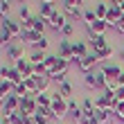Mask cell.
Masks as SVG:
<instances>
[{
  "label": "cell",
  "instance_id": "1",
  "mask_svg": "<svg viewBox=\"0 0 124 124\" xmlns=\"http://www.w3.org/2000/svg\"><path fill=\"white\" fill-rule=\"evenodd\" d=\"M101 72H104V77H106V90H111V93H115L120 88V75H122V68L120 65H115V63H108V65H104L101 68Z\"/></svg>",
  "mask_w": 124,
  "mask_h": 124
},
{
  "label": "cell",
  "instance_id": "2",
  "mask_svg": "<svg viewBox=\"0 0 124 124\" xmlns=\"http://www.w3.org/2000/svg\"><path fill=\"white\" fill-rule=\"evenodd\" d=\"M50 111H52V115L56 117V122H61L63 115H68V99H63L59 90L52 93V106H50Z\"/></svg>",
  "mask_w": 124,
  "mask_h": 124
},
{
  "label": "cell",
  "instance_id": "3",
  "mask_svg": "<svg viewBox=\"0 0 124 124\" xmlns=\"http://www.w3.org/2000/svg\"><path fill=\"white\" fill-rule=\"evenodd\" d=\"M84 84L88 86L93 90H106V77L104 72H88V75H84Z\"/></svg>",
  "mask_w": 124,
  "mask_h": 124
},
{
  "label": "cell",
  "instance_id": "4",
  "mask_svg": "<svg viewBox=\"0 0 124 124\" xmlns=\"http://www.w3.org/2000/svg\"><path fill=\"white\" fill-rule=\"evenodd\" d=\"M0 77H2L5 81H11L14 86H18L20 81H23V75H20L14 65H2V68H0Z\"/></svg>",
  "mask_w": 124,
  "mask_h": 124
},
{
  "label": "cell",
  "instance_id": "5",
  "mask_svg": "<svg viewBox=\"0 0 124 124\" xmlns=\"http://www.w3.org/2000/svg\"><path fill=\"white\" fill-rule=\"evenodd\" d=\"M61 56V59H65V61H70V63H79V59L75 56V52H72V41H59V52H56Z\"/></svg>",
  "mask_w": 124,
  "mask_h": 124
},
{
  "label": "cell",
  "instance_id": "6",
  "mask_svg": "<svg viewBox=\"0 0 124 124\" xmlns=\"http://www.w3.org/2000/svg\"><path fill=\"white\" fill-rule=\"evenodd\" d=\"M47 25H50V27H52V30H56V32H61V30H63V27H65V25H68V16H65V14H63V11H59V9H56V11L52 14V18H50V20H47Z\"/></svg>",
  "mask_w": 124,
  "mask_h": 124
},
{
  "label": "cell",
  "instance_id": "7",
  "mask_svg": "<svg viewBox=\"0 0 124 124\" xmlns=\"http://www.w3.org/2000/svg\"><path fill=\"white\" fill-rule=\"evenodd\" d=\"M99 59H97V54L95 52H90L88 56H84V59H79V63H77V68L84 72V75H88V72H93V68H95V63H97Z\"/></svg>",
  "mask_w": 124,
  "mask_h": 124
},
{
  "label": "cell",
  "instance_id": "8",
  "mask_svg": "<svg viewBox=\"0 0 124 124\" xmlns=\"http://www.w3.org/2000/svg\"><path fill=\"white\" fill-rule=\"evenodd\" d=\"M124 18V11L120 9V5H108V14H106V23L108 25H117L120 20Z\"/></svg>",
  "mask_w": 124,
  "mask_h": 124
},
{
  "label": "cell",
  "instance_id": "9",
  "mask_svg": "<svg viewBox=\"0 0 124 124\" xmlns=\"http://www.w3.org/2000/svg\"><path fill=\"white\" fill-rule=\"evenodd\" d=\"M20 99L18 95H9L5 101H2V113H18L20 111Z\"/></svg>",
  "mask_w": 124,
  "mask_h": 124
},
{
  "label": "cell",
  "instance_id": "10",
  "mask_svg": "<svg viewBox=\"0 0 124 124\" xmlns=\"http://www.w3.org/2000/svg\"><path fill=\"white\" fill-rule=\"evenodd\" d=\"M0 25H2L5 30L14 36V39H23V30H20V23H16V20H11V18H5Z\"/></svg>",
  "mask_w": 124,
  "mask_h": 124
},
{
  "label": "cell",
  "instance_id": "11",
  "mask_svg": "<svg viewBox=\"0 0 124 124\" xmlns=\"http://www.w3.org/2000/svg\"><path fill=\"white\" fill-rule=\"evenodd\" d=\"M14 68H16L20 75H23V79H27V77H34V63H30L27 59H20V61H16L14 63Z\"/></svg>",
  "mask_w": 124,
  "mask_h": 124
},
{
  "label": "cell",
  "instance_id": "12",
  "mask_svg": "<svg viewBox=\"0 0 124 124\" xmlns=\"http://www.w3.org/2000/svg\"><path fill=\"white\" fill-rule=\"evenodd\" d=\"M7 59L9 61H20V59H25V47L23 45H9V50H7Z\"/></svg>",
  "mask_w": 124,
  "mask_h": 124
},
{
  "label": "cell",
  "instance_id": "13",
  "mask_svg": "<svg viewBox=\"0 0 124 124\" xmlns=\"http://www.w3.org/2000/svg\"><path fill=\"white\" fill-rule=\"evenodd\" d=\"M108 27H111V25H108L106 20H97V23H93L88 27V32H90V36H104Z\"/></svg>",
  "mask_w": 124,
  "mask_h": 124
},
{
  "label": "cell",
  "instance_id": "14",
  "mask_svg": "<svg viewBox=\"0 0 124 124\" xmlns=\"http://www.w3.org/2000/svg\"><path fill=\"white\" fill-rule=\"evenodd\" d=\"M81 111H84V117H95V113H97V106H95V101L90 97H86L84 99V104H81Z\"/></svg>",
  "mask_w": 124,
  "mask_h": 124
},
{
  "label": "cell",
  "instance_id": "15",
  "mask_svg": "<svg viewBox=\"0 0 124 124\" xmlns=\"http://www.w3.org/2000/svg\"><path fill=\"white\" fill-rule=\"evenodd\" d=\"M56 11V7L52 5V2H41L39 5V16L41 18H45V20H50L52 18V14Z\"/></svg>",
  "mask_w": 124,
  "mask_h": 124
},
{
  "label": "cell",
  "instance_id": "16",
  "mask_svg": "<svg viewBox=\"0 0 124 124\" xmlns=\"http://www.w3.org/2000/svg\"><path fill=\"white\" fill-rule=\"evenodd\" d=\"M63 14H65L68 18L84 20V9H81V7H68V5H63Z\"/></svg>",
  "mask_w": 124,
  "mask_h": 124
},
{
  "label": "cell",
  "instance_id": "17",
  "mask_svg": "<svg viewBox=\"0 0 124 124\" xmlns=\"http://www.w3.org/2000/svg\"><path fill=\"white\" fill-rule=\"evenodd\" d=\"M72 52H75L77 59H84V56H88V45H86L84 41H77V43H72Z\"/></svg>",
  "mask_w": 124,
  "mask_h": 124
},
{
  "label": "cell",
  "instance_id": "18",
  "mask_svg": "<svg viewBox=\"0 0 124 124\" xmlns=\"http://www.w3.org/2000/svg\"><path fill=\"white\" fill-rule=\"evenodd\" d=\"M36 104H39V108H50L52 106V93H36Z\"/></svg>",
  "mask_w": 124,
  "mask_h": 124
},
{
  "label": "cell",
  "instance_id": "19",
  "mask_svg": "<svg viewBox=\"0 0 124 124\" xmlns=\"http://www.w3.org/2000/svg\"><path fill=\"white\" fill-rule=\"evenodd\" d=\"M90 45H93L95 52H101V50H106V47H108L106 36H90Z\"/></svg>",
  "mask_w": 124,
  "mask_h": 124
},
{
  "label": "cell",
  "instance_id": "20",
  "mask_svg": "<svg viewBox=\"0 0 124 124\" xmlns=\"http://www.w3.org/2000/svg\"><path fill=\"white\" fill-rule=\"evenodd\" d=\"M113 115H115V111H99V108H97V113H95V122H97V124H108Z\"/></svg>",
  "mask_w": 124,
  "mask_h": 124
},
{
  "label": "cell",
  "instance_id": "21",
  "mask_svg": "<svg viewBox=\"0 0 124 124\" xmlns=\"http://www.w3.org/2000/svg\"><path fill=\"white\" fill-rule=\"evenodd\" d=\"M45 25H47V20H45V18H41V16H32V27H34V32H36V34H43V32H45Z\"/></svg>",
  "mask_w": 124,
  "mask_h": 124
},
{
  "label": "cell",
  "instance_id": "22",
  "mask_svg": "<svg viewBox=\"0 0 124 124\" xmlns=\"http://www.w3.org/2000/svg\"><path fill=\"white\" fill-rule=\"evenodd\" d=\"M68 68H70V61H65V59H61V56H59V61H56V68L50 72L47 77H54V75H59V72H68Z\"/></svg>",
  "mask_w": 124,
  "mask_h": 124
},
{
  "label": "cell",
  "instance_id": "23",
  "mask_svg": "<svg viewBox=\"0 0 124 124\" xmlns=\"http://www.w3.org/2000/svg\"><path fill=\"white\" fill-rule=\"evenodd\" d=\"M95 16H97L99 20H106V14H108V5H104V2H95Z\"/></svg>",
  "mask_w": 124,
  "mask_h": 124
},
{
  "label": "cell",
  "instance_id": "24",
  "mask_svg": "<svg viewBox=\"0 0 124 124\" xmlns=\"http://www.w3.org/2000/svg\"><path fill=\"white\" fill-rule=\"evenodd\" d=\"M56 61H59V54H47L45 56V61H43V65H45V70H47V75L56 68Z\"/></svg>",
  "mask_w": 124,
  "mask_h": 124
},
{
  "label": "cell",
  "instance_id": "25",
  "mask_svg": "<svg viewBox=\"0 0 124 124\" xmlns=\"http://www.w3.org/2000/svg\"><path fill=\"white\" fill-rule=\"evenodd\" d=\"M41 36H43V34H36V32H25V34H23V41L27 43V45H36V43L41 41Z\"/></svg>",
  "mask_w": 124,
  "mask_h": 124
},
{
  "label": "cell",
  "instance_id": "26",
  "mask_svg": "<svg viewBox=\"0 0 124 124\" xmlns=\"http://www.w3.org/2000/svg\"><path fill=\"white\" fill-rule=\"evenodd\" d=\"M23 84H25V88H27V93H30V95H36V93H39L36 77H27V79H23Z\"/></svg>",
  "mask_w": 124,
  "mask_h": 124
},
{
  "label": "cell",
  "instance_id": "27",
  "mask_svg": "<svg viewBox=\"0 0 124 124\" xmlns=\"http://www.w3.org/2000/svg\"><path fill=\"white\" fill-rule=\"evenodd\" d=\"M97 16H95V9H84V23H86V27H90L93 23H97Z\"/></svg>",
  "mask_w": 124,
  "mask_h": 124
},
{
  "label": "cell",
  "instance_id": "28",
  "mask_svg": "<svg viewBox=\"0 0 124 124\" xmlns=\"http://www.w3.org/2000/svg\"><path fill=\"white\" fill-rule=\"evenodd\" d=\"M45 52H39V50H34V52H32V56H30V59H27V61H30V63H34V65H41L43 61H45Z\"/></svg>",
  "mask_w": 124,
  "mask_h": 124
},
{
  "label": "cell",
  "instance_id": "29",
  "mask_svg": "<svg viewBox=\"0 0 124 124\" xmlns=\"http://www.w3.org/2000/svg\"><path fill=\"white\" fill-rule=\"evenodd\" d=\"M56 90H59V95H61L63 99H70V95H72V84H68V81H65V84H61Z\"/></svg>",
  "mask_w": 124,
  "mask_h": 124
},
{
  "label": "cell",
  "instance_id": "30",
  "mask_svg": "<svg viewBox=\"0 0 124 124\" xmlns=\"http://www.w3.org/2000/svg\"><path fill=\"white\" fill-rule=\"evenodd\" d=\"M11 39H14V36L7 32L2 25H0V45H2V47H5V45H9V43H11Z\"/></svg>",
  "mask_w": 124,
  "mask_h": 124
},
{
  "label": "cell",
  "instance_id": "31",
  "mask_svg": "<svg viewBox=\"0 0 124 124\" xmlns=\"http://www.w3.org/2000/svg\"><path fill=\"white\" fill-rule=\"evenodd\" d=\"M9 9H11V7H9V0H0V18H9Z\"/></svg>",
  "mask_w": 124,
  "mask_h": 124
},
{
  "label": "cell",
  "instance_id": "32",
  "mask_svg": "<svg viewBox=\"0 0 124 124\" xmlns=\"http://www.w3.org/2000/svg\"><path fill=\"white\" fill-rule=\"evenodd\" d=\"M14 95H18L20 99H23V97H27V95H30V93H27V88H25V84H23V81H20L18 86H14Z\"/></svg>",
  "mask_w": 124,
  "mask_h": 124
},
{
  "label": "cell",
  "instance_id": "33",
  "mask_svg": "<svg viewBox=\"0 0 124 124\" xmlns=\"http://www.w3.org/2000/svg\"><path fill=\"white\" fill-rule=\"evenodd\" d=\"M18 14H20V20H30V18H32V14H30V7H27L25 2L20 5V11H18Z\"/></svg>",
  "mask_w": 124,
  "mask_h": 124
},
{
  "label": "cell",
  "instance_id": "34",
  "mask_svg": "<svg viewBox=\"0 0 124 124\" xmlns=\"http://www.w3.org/2000/svg\"><path fill=\"white\" fill-rule=\"evenodd\" d=\"M47 45H50V41L45 39V36H41V41L34 45V50H39V52H45V50H47Z\"/></svg>",
  "mask_w": 124,
  "mask_h": 124
},
{
  "label": "cell",
  "instance_id": "35",
  "mask_svg": "<svg viewBox=\"0 0 124 124\" xmlns=\"http://www.w3.org/2000/svg\"><path fill=\"white\" fill-rule=\"evenodd\" d=\"M95 54H97V59H99V61H104V59H108V56H113V47L108 45L106 50H101V52H95Z\"/></svg>",
  "mask_w": 124,
  "mask_h": 124
},
{
  "label": "cell",
  "instance_id": "36",
  "mask_svg": "<svg viewBox=\"0 0 124 124\" xmlns=\"http://www.w3.org/2000/svg\"><path fill=\"white\" fill-rule=\"evenodd\" d=\"M61 34H63V39H65V41H70V36L75 34V27H72V25L68 23V25H65L63 30H61Z\"/></svg>",
  "mask_w": 124,
  "mask_h": 124
},
{
  "label": "cell",
  "instance_id": "37",
  "mask_svg": "<svg viewBox=\"0 0 124 124\" xmlns=\"http://www.w3.org/2000/svg\"><path fill=\"white\" fill-rule=\"evenodd\" d=\"M20 30H23V34H25V32H34V27H32V18H30V20H20Z\"/></svg>",
  "mask_w": 124,
  "mask_h": 124
},
{
  "label": "cell",
  "instance_id": "38",
  "mask_svg": "<svg viewBox=\"0 0 124 124\" xmlns=\"http://www.w3.org/2000/svg\"><path fill=\"white\" fill-rule=\"evenodd\" d=\"M34 124H50V117H45V115H41V113H36V115H34Z\"/></svg>",
  "mask_w": 124,
  "mask_h": 124
},
{
  "label": "cell",
  "instance_id": "39",
  "mask_svg": "<svg viewBox=\"0 0 124 124\" xmlns=\"http://www.w3.org/2000/svg\"><path fill=\"white\" fill-rule=\"evenodd\" d=\"M115 117H120V120H124V101L115 108Z\"/></svg>",
  "mask_w": 124,
  "mask_h": 124
},
{
  "label": "cell",
  "instance_id": "40",
  "mask_svg": "<svg viewBox=\"0 0 124 124\" xmlns=\"http://www.w3.org/2000/svg\"><path fill=\"white\" fill-rule=\"evenodd\" d=\"M115 97H117V101H120V104L124 101V86H120V88L115 90Z\"/></svg>",
  "mask_w": 124,
  "mask_h": 124
},
{
  "label": "cell",
  "instance_id": "41",
  "mask_svg": "<svg viewBox=\"0 0 124 124\" xmlns=\"http://www.w3.org/2000/svg\"><path fill=\"white\" fill-rule=\"evenodd\" d=\"M65 5H68V7H81L84 0H65Z\"/></svg>",
  "mask_w": 124,
  "mask_h": 124
},
{
  "label": "cell",
  "instance_id": "42",
  "mask_svg": "<svg viewBox=\"0 0 124 124\" xmlns=\"http://www.w3.org/2000/svg\"><path fill=\"white\" fill-rule=\"evenodd\" d=\"M81 124H97V122H95V117H90V120H88V117H84Z\"/></svg>",
  "mask_w": 124,
  "mask_h": 124
},
{
  "label": "cell",
  "instance_id": "43",
  "mask_svg": "<svg viewBox=\"0 0 124 124\" xmlns=\"http://www.w3.org/2000/svg\"><path fill=\"white\" fill-rule=\"evenodd\" d=\"M117 81H120V86H124V70H122V75H120V79H117Z\"/></svg>",
  "mask_w": 124,
  "mask_h": 124
},
{
  "label": "cell",
  "instance_id": "44",
  "mask_svg": "<svg viewBox=\"0 0 124 124\" xmlns=\"http://www.w3.org/2000/svg\"><path fill=\"white\" fill-rule=\"evenodd\" d=\"M122 2V0H111V5H120Z\"/></svg>",
  "mask_w": 124,
  "mask_h": 124
},
{
  "label": "cell",
  "instance_id": "45",
  "mask_svg": "<svg viewBox=\"0 0 124 124\" xmlns=\"http://www.w3.org/2000/svg\"><path fill=\"white\" fill-rule=\"evenodd\" d=\"M120 54H122V59H124V43H122V50H120Z\"/></svg>",
  "mask_w": 124,
  "mask_h": 124
},
{
  "label": "cell",
  "instance_id": "46",
  "mask_svg": "<svg viewBox=\"0 0 124 124\" xmlns=\"http://www.w3.org/2000/svg\"><path fill=\"white\" fill-rule=\"evenodd\" d=\"M41 2H52V5H54V2H56V0H41Z\"/></svg>",
  "mask_w": 124,
  "mask_h": 124
},
{
  "label": "cell",
  "instance_id": "47",
  "mask_svg": "<svg viewBox=\"0 0 124 124\" xmlns=\"http://www.w3.org/2000/svg\"><path fill=\"white\" fill-rule=\"evenodd\" d=\"M120 9H122V11H124V0H122V2H120Z\"/></svg>",
  "mask_w": 124,
  "mask_h": 124
},
{
  "label": "cell",
  "instance_id": "48",
  "mask_svg": "<svg viewBox=\"0 0 124 124\" xmlns=\"http://www.w3.org/2000/svg\"><path fill=\"white\" fill-rule=\"evenodd\" d=\"M56 124H63V122H56Z\"/></svg>",
  "mask_w": 124,
  "mask_h": 124
},
{
  "label": "cell",
  "instance_id": "49",
  "mask_svg": "<svg viewBox=\"0 0 124 124\" xmlns=\"http://www.w3.org/2000/svg\"><path fill=\"white\" fill-rule=\"evenodd\" d=\"M20 2H23V0H20Z\"/></svg>",
  "mask_w": 124,
  "mask_h": 124
}]
</instances>
